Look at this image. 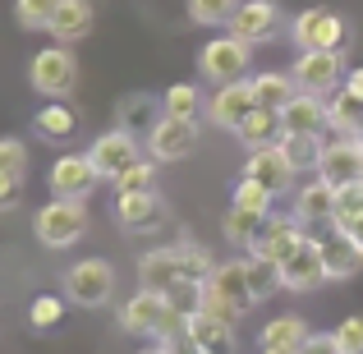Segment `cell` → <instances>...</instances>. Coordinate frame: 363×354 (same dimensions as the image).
Wrapping results in <instances>:
<instances>
[{"label":"cell","mask_w":363,"mask_h":354,"mask_svg":"<svg viewBox=\"0 0 363 354\" xmlns=\"http://www.w3.org/2000/svg\"><path fill=\"white\" fill-rule=\"evenodd\" d=\"M257 294L248 285V262L244 258H230V262H216V272L203 281V313L225 322H240L244 313H253Z\"/></svg>","instance_id":"1"},{"label":"cell","mask_w":363,"mask_h":354,"mask_svg":"<svg viewBox=\"0 0 363 354\" xmlns=\"http://www.w3.org/2000/svg\"><path fill=\"white\" fill-rule=\"evenodd\" d=\"M120 327L129 331V336L170 341V336H184V331H189V318L170 309L166 294L143 290V285H138V294H129V299L120 304Z\"/></svg>","instance_id":"2"},{"label":"cell","mask_w":363,"mask_h":354,"mask_svg":"<svg viewBox=\"0 0 363 354\" xmlns=\"http://www.w3.org/2000/svg\"><path fill=\"white\" fill-rule=\"evenodd\" d=\"M33 235L46 248H69L88 235V198H51L33 212Z\"/></svg>","instance_id":"3"},{"label":"cell","mask_w":363,"mask_h":354,"mask_svg":"<svg viewBox=\"0 0 363 354\" xmlns=\"http://www.w3.org/2000/svg\"><path fill=\"white\" fill-rule=\"evenodd\" d=\"M60 294L79 309H106L116 299V267L106 258H79L74 267H65Z\"/></svg>","instance_id":"4"},{"label":"cell","mask_w":363,"mask_h":354,"mask_svg":"<svg viewBox=\"0 0 363 354\" xmlns=\"http://www.w3.org/2000/svg\"><path fill=\"white\" fill-rule=\"evenodd\" d=\"M28 79H33V88L42 92L46 101H65L74 88H79V60H74L69 46H42V51L33 55V65H28Z\"/></svg>","instance_id":"5"},{"label":"cell","mask_w":363,"mask_h":354,"mask_svg":"<svg viewBox=\"0 0 363 354\" xmlns=\"http://www.w3.org/2000/svg\"><path fill=\"white\" fill-rule=\"evenodd\" d=\"M294 83H299V92H313V97H336L340 88H345V51H299L294 55Z\"/></svg>","instance_id":"6"},{"label":"cell","mask_w":363,"mask_h":354,"mask_svg":"<svg viewBox=\"0 0 363 354\" xmlns=\"http://www.w3.org/2000/svg\"><path fill=\"white\" fill-rule=\"evenodd\" d=\"M248 65H253V46L240 42V37H212V42L198 51V74H203L207 83H240L248 74Z\"/></svg>","instance_id":"7"},{"label":"cell","mask_w":363,"mask_h":354,"mask_svg":"<svg viewBox=\"0 0 363 354\" xmlns=\"http://www.w3.org/2000/svg\"><path fill=\"white\" fill-rule=\"evenodd\" d=\"M143 157H147V143L133 138V133H124V129H106V133H97V138H92V148H88L92 170H97L101 179H111V184H116V179H120L129 166H138Z\"/></svg>","instance_id":"8"},{"label":"cell","mask_w":363,"mask_h":354,"mask_svg":"<svg viewBox=\"0 0 363 354\" xmlns=\"http://www.w3.org/2000/svg\"><path fill=\"white\" fill-rule=\"evenodd\" d=\"M318 179H327L331 189L363 184V133H336V138H327Z\"/></svg>","instance_id":"9"},{"label":"cell","mask_w":363,"mask_h":354,"mask_svg":"<svg viewBox=\"0 0 363 354\" xmlns=\"http://www.w3.org/2000/svg\"><path fill=\"white\" fill-rule=\"evenodd\" d=\"M290 37H294L299 51H340V42H345V18L327 5H313V9H303V14H294Z\"/></svg>","instance_id":"10"},{"label":"cell","mask_w":363,"mask_h":354,"mask_svg":"<svg viewBox=\"0 0 363 354\" xmlns=\"http://www.w3.org/2000/svg\"><path fill=\"white\" fill-rule=\"evenodd\" d=\"M194 148H198V120H184V116H161L157 129L147 133V157L157 166H175Z\"/></svg>","instance_id":"11"},{"label":"cell","mask_w":363,"mask_h":354,"mask_svg":"<svg viewBox=\"0 0 363 354\" xmlns=\"http://www.w3.org/2000/svg\"><path fill=\"white\" fill-rule=\"evenodd\" d=\"M318 285H327V262H322V239L308 235L290 258L281 262V290L290 294H313Z\"/></svg>","instance_id":"12"},{"label":"cell","mask_w":363,"mask_h":354,"mask_svg":"<svg viewBox=\"0 0 363 354\" xmlns=\"http://www.w3.org/2000/svg\"><path fill=\"white\" fill-rule=\"evenodd\" d=\"M253 111H257V97H253V83H248V79L221 83V88L207 97V120H212L216 129H225V133H235Z\"/></svg>","instance_id":"13"},{"label":"cell","mask_w":363,"mask_h":354,"mask_svg":"<svg viewBox=\"0 0 363 354\" xmlns=\"http://www.w3.org/2000/svg\"><path fill=\"white\" fill-rule=\"evenodd\" d=\"M294 175H299V170L290 166V157L281 152V143H272V148H253V152L244 157V179H253V184L272 189L276 198L294 189Z\"/></svg>","instance_id":"14"},{"label":"cell","mask_w":363,"mask_h":354,"mask_svg":"<svg viewBox=\"0 0 363 354\" xmlns=\"http://www.w3.org/2000/svg\"><path fill=\"white\" fill-rule=\"evenodd\" d=\"M303 239H308V231H303L294 216H276L272 212L262 221V231H257V239L248 244V258H272V262H285Z\"/></svg>","instance_id":"15"},{"label":"cell","mask_w":363,"mask_h":354,"mask_svg":"<svg viewBox=\"0 0 363 354\" xmlns=\"http://www.w3.org/2000/svg\"><path fill=\"white\" fill-rule=\"evenodd\" d=\"M101 184V175L92 170V161H88V152H65V157H55L51 161V194L55 198H88L92 189Z\"/></svg>","instance_id":"16"},{"label":"cell","mask_w":363,"mask_h":354,"mask_svg":"<svg viewBox=\"0 0 363 354\" xmlns=\"http://www.w3.org/2000/svg\"><path fill=\"white\" fill-rule=\"evenodd\" d=\"M281 129L285 133H308V138H327L331 133V101L313 97V92H299V97L281 111Z\"/></svg>","instance_id":"17"},{"label":"cell","mask_w":363,"mask_h":354,"mask_svg":"<svg viewBox=\"0 0 363 354\" xmlns=\"http://www.w3.org/2000/svg\"><path fill=\"white\" fill-rule=\"evenodd\" d=\"M276 23H281V5H276V0H244V5L235 9V18H230L225 33L248 42V46H257V42H267V37L276 33Z\"/></svg>","instance_id":"18"},{"label":"cell","mask_w":363,"mask_h":354,"mask_svg":"<svg viewBox=\"0 0 363 354\" xmlns=\"http://www.w3.org/2000/svg\"><path fill=\"white\" fill-rule=\"evenodd\" d=\"M116 221L129 235L157 231V226H166V198H161L157 189H147V194H124V198H116Z\"/></svg>","instance_id":"19"},{"label":"cell","mask_w":363,"mask_h":354,"mask_svg":"<svg viewBox=\"0 0 363 354\" xmlns=\"http://www.w3.org/2000/svg\"><path fill=\"white\" fill-rule=\"evenodd\" d=\"M175 281H189V276H184V258H179V244L152 248V253L138 258V285H143V290L166 294Z\"/></svg>","instance_id":"20"},{"label":"cell","mask_w":363,"mask_h":354,"mask_svg":"<svg viewBox=\"0 0 363 354\" xmlns=\"http://www.w3.org/2000/svg\"><path fill=\"white\" fill-rule=\"evenodd\" d=\"M294 221L308 231V226H336V189L327 179H313V184H299L294 194Z\"/></svg>","instance_id":"21"},{"label":"cell","mask_w":363,"mask_h":354,"mask_svg":"<svg viewBox=\"0 0 363 354\" xmlns=\"http://www.w3.org/2000/svg\"><path fill=\"white\" fill-rule=\"evenodd\" d=\"M322 239V262H327V281H350V276L363 267V248L350 239L345 231H336L331 226L327 235H318Z\"/></svg>","instance_id":"22"},{"label":"cell","mask_w":363,"mask_h":354,"mask_svg":"<svg viewBox=\"0 0 363 354\" xmlns=\"http://www.w3.org/2000/svg\"><path fill=\"white\" fill-rule=\"evenodd\" d=\"M161 116H166V111H161V101H152V92H129V97H120V106H116V129L147 143V133L157 129Z\"/></svg>","instance_id":"23"},{"label":"cell","mask_w":363,"mask_h":354,"mask_svg":"<svg viewBox=\"0 0 363 354\" xmlns=\"http://www.w3.org/2000/svg\"><path fill=\"white\" fill-rule=\"evenodd\" d=\"M92 23H97L92 0H60V9H55V18H51L46 33H51L60 46H74V42H83V37L92 33Z\"/></svg>","instance_id":"24"},{"label":"cell","mask_w":363,"mask_h":354,"mask_svg":"<svg viewBox=\"0 0 363 354\" xmlns=\"http://www.w3.org/2000/svg\"><path fill=\"white\" fill-rule=\"evenodd\" d=\"M308 336H313V331H308V322H303L299 313H281V318H272L262 327L257 345H262V354H299Z\"/></svg>","instance_id":"25"},{"label":"cell","mask_w":363,"mask_h":354,"mask_svg":"<svg viewBox=\"0 0 363 354\" xmlns=\"http://www.w3.org/2000/svg\"><path fill=\"white\" fill-rule=\"evenodd\" d=\"M230 327H235V322L212 318V313H203V309L189 318V336H194V345L203 354H230L235 350V331Z\"/></svg>","instance_id":"26"},{"label":"cell","mask_w":363,"mask_h":354,"mask_svg":"<svg viewBox=\"0 0 363 354\" xmlns=\"http://www.w3.org/2000/svg\"><path fill=\"white\" fill-rule=\"evenodd\" d=\"M253 97L262 111H285L294 97H299V83H294V74H253Z\"/></svg>","instance_id":"27"},{"label":"cell","mask_w":363,"mask_h":354,"mask_svg":"<svg viewBox=\"0 0 363 354\" xmlns=\"http://www.w3.org/2000/svg\"><path fill=\"white\" fill-rule=\"evenodd\" d=\"M281 133H285V129H281V111H262V106H257L253 116H248L240 129H235V138H240L244 148L253 152V148H272V143H281Z\"/></svg>","instance_id":"28"},{"label":"cell","mask_w":363,"mask_h":354,"mask_svg":"<svg viewBox=\"0 0 363 354\" xmlns=\"http://www.w3.org/2000/svg\"><path fill=\"white\" fill-rule=\"evenodd\" d=\"M322 148H327V138H308V133H281V152L290 157V166L299 170H313L318 175V166H322Z\"/></svg>","instance_id":"29"},{"label":"cell","mask_w":363,"mask_h":354,"mask_svg":"<svg viewBox=\"0 0 363 354\" xmlns=\"http://www.w3.org/2000/svg\"><path fill=\"white\" fill-rule=\"evenodd\" d=\"M37 133H42V138H51V143H65L74 133V124H79V116H74L69 106H65V101H46L42 111H37Z\"/></svg>","instance_id":"30"},{"label":"cell","mask_w":363,"mask_h":354,"mask_svg":"<svg viewBox=\"0 0 363 354\" xmlns=\"http://www.w3.org/2000/svg\"><path fill=\"white\" fill-rule=\"evenodd\" d=\"M161 111H166V116L198 120V111H207V101H203V92H198V83H170V88L161 92Z\"/></svg>","instance_id":"31"},{"label":"cell","mask_w":363,"mask_h":354,"mask_svg":"<svg viewBox=\"0 0 363 354\" xmlns=\"http://www.w3.org/2000/svg\"><path fill=\"white\" fill-rule=\"evenodd\" d=\"M262 221H267L262 212H248V207H235L230 203V212H225V244L248 248L257 239V231H262Z\"/></svg>","instance_id":"32"},{"label":"cell","mask_w":363,"mask_h":354,"mask_svg":"<svg viewBox=\"0 0 363 354\" xmlns=\"http://www.w3.org/2000/svg\"><path fill=\"white\" fill-rule=\"evenodd\" d=\"M244 0H189V18H194L198 28H230L235 9H240Z\"/></svg>","instance_id":"33"},{"label":"cell","mask_w":363,"mask_h":354,"mask_svg":"<svg viewBox=\"0 0 363 354\" xmlns=\"http://www.w3.org/2000/svg\"><path fill=\"white\" fill-rule=\"evenodd\" d=\"M55 9H60V0H14V18L18 28H28V33H46L55 18Z\"/></svg>","instance_id":"34"},{"label":"cell","mask_w":363,"mask_h":354,"mask_svg":"<svg viewBox=\"0 0 363 354\" xmlns=\"http://www.w3.org/2000/svg\"><path fill=\"white\" fill-rule=\"evenodd\" d=\"M248 262V285H253L257 299H272L276 290H281V262H272V258H244Z\"/></svg>","instance_id":"35"},{"label":"cell","mask_w":363,"mask_h":354,"mask_svg":"<svg viewBox=\"0 0 363 354\" xmlns=\"http://www.w3.org/2000/svg\"><path fill=\"white\" fill-rule=\"evenodd\" d=\"M147 189H157V161H152V157H143L138 166H129L116 179V198H124V194H147Z\"/></svg>","instance_id":"36"},{"label":"cell","mask_w":363,"mask_h":354,"mask_svg":"<svg viewBox=\"0 0 363 354\" xmlns=\"http://www.w3.org/2000/svg\"><path fill=\"white\" fill-rule=\"evenodd\" d=\"M230 203H235V207H248V212L272 216L276 194H272V189H262V184H253V179H240V184H235V198H230Z\"/></svg>","instance_id":"37"},{"label":"cell","mask_w":363,"mask_h":354,"mask_svg":"<svg viewBox=\"0 0 363 354\" xmlns=\"http://www.w3.org/2000/svg\"><path fill=\"white\" fill-rule=\"evenodd\" d=\"M60 318H65V299H60V294H37V299L28 304V322H33L37 331L55 327Z\"/></svg>","instance_id":"38"},{"label":"cell","mask_w":363,"mask_h":354,"mask_svg":"<svg viewBox=\"0 0 363 354\" xmlns=\"http://www.w3.org/2000/svg\"><path fill=\"white\" fill-rule=\"evenodd\" d=\"M166 299H170V309H175V313L194 318V313L203 309V281H175L166 290Z\"/></svg>","instance_id":"39"},{"label":"cell","mask_w":363,"mask_h":354,"mask_svg":"<svg viewBox=\"0 0 363 354\" xmlns=\"http://www.w3.org/2000/svg\"><path fill=\"white\" fill-rule=\"evenodd\" d=\"M179 258H184V276L189 281H207V276L216 272V262H212V253H207L203 244H179Z\"/></svg>","instance_id":"40"},{"label":"cell","mask_w":363,"mask_h":354,"mask_svg":"<svg viewBox=\"0 0 363 354\" xmlns=\"http://www.w3.org/2000/svg\"><path fill=\"white\" fill-rule=\"evenodd\" d=\"M363 216V184H350V189H336V231H345L350 221Z\"/></svg>","instance_id":"41"},{"label":"cell","mask_w":363,"mask_h":354,"mask_svg":"<svg viewBox=\"0 0 363 354\" xmlns=\"http://www.w3.org/2000/svg\"><path fill=\"white\" fill-rule=\"evenodd\" d=\"M0 170H9V175H23L28 179V143L23 138H0Z\"/></svg>","instance_id":"42"},{"label":"cell","mask_w":363,"mask_h":354,"mask_svg":"<svg viewBox=\"0 0 363 354\" xmlns=\"http://www.w3.org/2000/svg\"><path fill=\"white\" fill-rule=\"evenodd\" d=\"M336 345H340V354H363V313H350L336 327Z\"/></svg>","instance_id":"43"},{"label":"cell","mask_w":363,"mask_h":354,"mask_svg":"<svg viewBox=\"0 0 363 354\" xmlns=\"http://www.w3.org/2000/svg\"><path fill=\"white\" fill-rule=\"evenodd\" d=\"M18 203H23V175H9V170H0V216L14 212Z\"/></svg>","instance_id":"44"},{"label":"cell","mask_w":363,"mask_h":354,"mask_svg":"<svg viewBox=\"0 0 363 354\" xmlns=\"http://www.w3.org/2000/svg\"><path fill=\"white\" fill-rule=\"evenodd\" d=\"M299 354H340L336 331H313V336L303 341V350H299Z\"/></svg>","instance_id":"45"},{"label":"cell","mask_w":363,"mask_h":354,"mask_svg":"<svg viewBox=\"0 0 363 354\" xmlns=\"http://www.w3.org/2000/svg\"><path fill=\"white\" fill-rule=\"evenodd\" d=\"M340 92H345V97H354L359 106H363V65H359V70H350V74H345V88H340Z\"/></svg>","instance_id":"46"},{"label":"cell","mask_w":363,"mask_h":354,"mask_svg":"<svg viewBox=\"0 0 363 354\" xmlns=\"http://www.w3.org/2000/svg\"><path fill=\"white\" fill-rule=\"evenodd\" d=\"M345 235H350V239H354V244L363 248V216H359V221H350V226H345Z\"/></svg>","instance_id":"47"},{"label":"cell","mask_w":363,"mask_h":354,"mask_svg":"<svg viewBox=\"0 0 363 354\" xmlns=\"http://www.w3.org/2000/svg\"><path fill=\"white\" fill-rule=\"evenodd\" d=\"M138 354H166V350H161V345H152V350H138Z\"/></svg>","instance_id":"48"}]
</instances>
